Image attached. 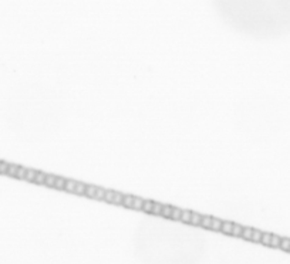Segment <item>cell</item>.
Segmentation results:
<instances>
[{"label":"cell","mask_w":290,"mask_h":264,"mask_svg":"<svg viewBox=\"0 0 290 264\" xmlns=\"http://www.w3.org/2000/svg\"><path fill=\"white\" fill-rule=\"evenodd\" d=\"M96 190H97V186H92V185H87V189H85V194L88 198H92L96 196Z\"/></svg>","instance_id":"17"},{"label":"cell","mask_w":290,"mask_h":264,"mask_svg":"<svg viewBox=\"0 0 290 264\" xmlns=\"http://www.w3.org/2000/svg\"><path fill=\"white\" fill-rule=\"evenodd\" d=\"M56 179H57V177L54 176V175H47L44 185L49 186V187H54V185H56Z\"/></svg>","instance_id":"11"},{"label":"cell","mask_w":290,"mask_h":264,"mask_svg":"<svg viewBox=\"0 0 290 264\" xmlns=\"http://www.w3.org/2000/svg\"><path fill=\"white\" fill-rule=\"evenodd\" d=\"M75 186H77V182L68 179V180L66 182V187H64V189H66L67 192H70V193H74V192H75Z\"/></svg>","instance_id":"3"},{"label":"cell","mask_w":290,"mask_h":264,"mask_svg":"<svg viewBox=\"0 0 290 264\" xmlns=\"http://www.w3.org/2000/svg\"><path fill=\"white\" fill-rule=\"evenodd\" d=\"M66 179L64 177H57L56 179V185H54V187L57 190H64V187H66Z\"/></svg>","instance_id":"6"},{"label":"cell","mask_w":290,"mask_h":264,"mask_svg":"<svg viewBox=\"0 0 290 264\" xmlns=\"http://www.w3.org/2000/svg\"><path fill=\"white\" fill-rule=\"evenodd\" d=\"M9 163L7 162H0V173H7Z\"/></svg>","instance_id":"30"},{"label":"cell","mask_w":290,"mask_h":264,"mask_svg":"<svg viewBox=\"0 0 290 264\" xmlns=\"http://www.w3.org/2000/svg\"><path fill=\"white\" fill-rule=\"evenodd\" d=\"M253 230H255V229H252V227H243V231H242L241 237H243L245 240H252Z\"/></svg>","instance_id":"2"},{"label":"cell","mask_w":290,"mask_h":264,"mask_svg":"<svg viewBox=\"0 0 290 264\" xmlns=\"http://www.w3.org/2000/svg\"><path fill=\"white\" fill-rule=\"evenodd\" d=\"M122 205L127 207H132L134 205V196L131 194H124V200H122Z\"/></svg>","instance_id":"8"},{"label":"cell","mask_w":290,"mask_h":264,"mask_svg":"<svg viewBox=\"0 0 290 264\" xmlns=\"http://www.w3.org/2000/svg\"><path fill=\"white\" fill-rule=\"evenodd\" d=\"M26 172H27L26 168H20V166H19V170H17L16 177L17 179H26Z\"/></svg>","instance_id":"29"},{"label":"cell","mask_w":290,"mask_h":264,"mask_svg":"<svg viewBox=\"0 0 290 264\" xmlns=\"http://www.w3.org/2000/svg\"><path fill=\"white\" fill-rule=\"evenodd\" d=\"M280 248L282 250H290V239H287V237H285V239H282V241H280Z\"/></svg>","instance_id":"27"},{"label":"cell","mask_w":290,"mask_h":264,"mask_svg":"<svg viewBox=\"0 0 290 264\" xmlns=\"http://www.w3.org/2000/svg\"><path fill=\"white\" fill-rule=\"evenodd\" d=\"M232 227H233V223H230V222H222L220 231H222V233H225V234H232Z\"/></svg>","instance_id":"1"},{"label":"cell","mask_w":290,"mask_h":264,"mask_svg":"<svg viewBox=\"0 0 290 264\" xmlns=\"http://www.w3.org/2000/svg\"><path fill=\"white\" fill-rule=\"evenodd\" d=\"M114 194H115V192H114V190H105V196H104V202H107V203H112V199H114Z\"/></svg>","instance_id":"23"},{"label":"cell","mask_w":290,"mask_h":264,"mask_svg":"<svg viewBox=\"0 0 290 264\" xmlns=\"http://www.w3.org/2000/svg\"><path fill=\"white\" fill-rule=\"evenodd\" d=\"M85 189H87V185L83 183V182H77V186H75V192L77 194H85Z\"/></svg>","instance_id":"4"},{"label":"cell","mask_w":290,"mask_h":264,"mask_svg":"<svg viewBox=\"0 0 290 264\" xmlns=\"http://www.w3.org/2000/svg\"><path fill=\"white\" fill-rule=\"evenodd\" d=\"M280 241H282V239L279 237V236H274L272 234V240H270V247H280Z\"/></svg>","instance_id":"16"},{"label":"cell","mask_w":290,"mask_h":264,"mask_svg":"<svg viewBox=\"0 0 290 264\" xmlns=\"http://www.w3.org/2000/svg\"><path fill=\"white\" fill-rule=\"evenodd\" d=\"M36 175H37V170H34V169H27V172H26V180L34 182V180H36Z\"/></svg>","instance_id":"7"},{"label":"cell","mask_w":290,"mask_h":264,"mask_svg":"<svg viewBox=\"0 0 290 264\" xmlns=\"http://www.w3.org/2000/svg\"><path fill=\"white\" fill-rule=\"evenodd\" d=\"M201 226L206 227V229H211L212 226V217L211 216H202V222H201Z\"/></svg>","instance_id":"10"},{"label":"cell","mask_w":290,"mask_h":264,"mask_svg":"<svg viewBox=\"0 0 290 264\" xmlns=\"http://www.w3.org/2000/svg\"><path fill=\"white\" fill-rule=\"evenodd\" d=\"M262 231H259V230H253V234H252V240L253 241H256V243H260V240H262Z\"/></svg>","instance_id":"28"},{"label":"cell","mask_w":290,"mask_h":264,"mask_svg":"<svg viewBox=\"0 0 290 264\" xmlns=\"http://www.w3.org/2000/svg\"><path fill=\"white\" fill-rule=\"evenodd\" d=\"M162 207H164V205H161V203H157V202H154V206H152V215H161L162 213Z\"/></svg>","instance_id":"15"},{"label":"cell","mask_w":290,"mask_h":264,"mask_svg":"<svg viewBox=\"0 0 290 264\" xmlns=\"http://www.w3.org/2000/svg\"><path fill=\"white\" fill-rule=\"evenodd\" d=\"M152 206H154V202H151V200H144L142 210H144L145 213H151V212H152Z\"/></svg>","instance_id":"21"},{"label":"cell","mask_w":290,"mask_h":264,"mask_svg":"<svg viewBox=\"0 0 290 264\" xmlns=\"http://www.w3.org/2000/svg\"><path fill=\"white\" fill-rule=\"evenodd\" d=\"M122 200H124V194L120 193V192H115L114 199H112V203H114V205H122Z\"/></svg>","instance_id":"20"},{"label":"cell","mask_w":290,"mask_h":264,"mask_svg":"<svg viewBox=\"0 0 290 264\" xmlns=\"http://www.w3.org/2000/svg\"><path fill=\"white\" fill-rule=\"evenodd\" d=\"M242 231H243V227H242L241 224H233V227H232V236H235V237H241V236H242Z\"/></svg>","instance_id":"9"},{"label":"cell","mask_w":290,"mask_h":264,"mask_svg":"<svg viewBox=\"0 0 290 264\" xmlns=\"http://www.w3.org/2000/svg\"><path fill=\"white\" fill-rule=\"evenodd\" d=\"M220 227H222V220L212 217V226H211V229H213L215 231H219Z\"/></svg>","instance_id":"19"},{"label":"cell","mask_w":290,"mask_h":264,"mask_svg":"<svg viewBox=\"0 0 290 264\" xmlns=\"http://www.w3.org/2000/svg\"><path fill=\"white\" fill-rule=\"evenodd\" d=\"M17 170H19V166H16V165H9L7 175H9V176H12V177H16Z\"/></svg>","instance_id":"26"},{"label":"cell","mask_w":290,"mask_h":264,"mask_svg":"<svg viewBox=\"0 0 290 264\" xmlns=\"http://www.w3.org/2000/svg\"><path fill=\"white\" fill-rule=\"evenodd\" d=\"M201 222H202V216L199 215V213H192L191 224H194V226H201Z\"/></svg>","instance_id":"5"},{"label":"cell","mask_w":290,"mask_h":264,"mask_svg":"<svg viewBox=\"0 0 290 264\" xmlns=\"http://www.w3.org/2000/svg\"><path fill=\"white\" fill-rule=\"evenodd\" d=\"M181 216H182V210L178 209V207H174V209H172V216H171V219L181 220Z\"/></svg>","instance_id":"24"},{"label":"cell","mask_w":290,"mask_h":264,"mask_svg":"<svg viewBox=\"0 0 290 264\" xmlns=\"http://www.w3.org/2000/svg\"><path fill=\"white\" fill-rule=\"evenodd\" d=\"M191 216H192V212H189V210H182L181 222H183V223H191Z\"/></svg>","instance_id":"14"},{"label":"cell","mask_w":290,"mask_h":264,"mask_svg":"<svg viewBox=\"0 0 290 264\" xmlns=\"http://www.w3.org/2000/svg\"><path fill=\"white\" fill-rule=\"evenodd\" d=\"M142 206H144V200L141 198H134V205L132 207L135 210H142Z\"/></svg>","instance_id":"13"},{"label":"cell","mask_w":290,"mask_h":264,"mask_svg":"<svg viewBox=\"0 0 290 264\" xmlns=\"http://www.w3.org/2000/svg\"><path fill=\"white\" fill-rule=\"evenodd\" d=\"M270 240H272V234H270V233H263V234H262L260 243L265 244V246H270Z\"/></svg>","instance_id":"22"},{"label":"cell","mask_w":290,"mask_h":264,"mask_svg":"<svg viewBox=\"0 0 290 264\" xmlns=\"http://www.w3.org/2000/svg\"><path fill=\"white\" fill-rule=\"evenodd\" d=\"M46 176L47 173H44V172H37V175H36V183H38V185H43L44 182H46Z\"/></svg>","instance_id":"18"},{"label":"cell","mask_w":290,"mask_h":264,"mask_svg":"<svg viewBox=\"0 0 290 264\" xmlns=\"http://www.w3.org/2000/svg\"><path fill=\"white\" fill-rule=\"evenodd\" d=\"M104 196H105V189H103V187H97L94 199H97V200H104Z\"/></svg>","instance_id":"25"},{"label":"cell","mask_w":290,"mask_h":264,"mask_svg":"<svg viewBox=\"0 0 290 264\" xmlns=\"http://www.w3.org/2000/svg\"><path fill=\"white\" fill-rule=\"evenodd\" d=\"M172 209H174L172 206H169V205H165V206L162 207L161 216H164V217H171V216H172Z\"/></svg>","instance_id":"12"}]
</instances>
